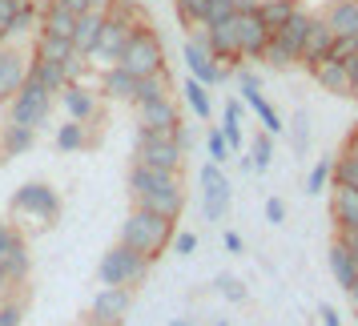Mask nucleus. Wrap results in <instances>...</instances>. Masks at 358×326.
<instances>
[{"mask_svg":"<svg viewBox=\"0 0 358 326\" xmlns=\"http://www.w3.org/2000/svg\"><path fill=\"white\" fill-rule=\"evenodd\" d=\"M101 24H105V13H97V8L81 13V17H77V29H73V49L89 57L93 45H97V36H101Z\"/></svg>","mask_w":358,"mask_h":326,"instance_id":"obj_25","label":"nucleus"},{"mask_svg":"<svg viewBox=\"0 0 358 326\" xmlns=\"http://www.w3.org/2000/svg\"><path fill=\"white\" fill-rule=\"evenodd\" d=\"M133 149H137V165H149V169H165V173H181V165H185V149L173 141V133L162 137V133H145L137 129L133 137Z\"/></svg>","mask_w":358,"mask_h":326,"instance_id":"obj_6","label":"nucleus"},{"mask_svg":"<svg viewBox=\"0 0 358 326\" xmlns=\"http://www.w3.org/2000/svg\"><path fill=\"white\" fill-rule=\"evenodd\" d=\"M33 146H36V129H29V125L8 121V125L0 129V149H4V157H20V153H29Z\"/></svg>","mask_w":358,"mask_h":326,"instance_id":"obj_27","label":"nucleus"},{"mask_svg":"<svg viewBox=\"0 0 358 326\" xmlns=\"http://www.w3.org/2000/svg\"><path fill=\"white\" fill-rule=\"evenodd\" d=\"M222 246H226V254H242V234H234V229H226V238H222Z\"/></svg>","mask_w":358,"mask_h":326,"instance_id":"obj_53","label":"nucleus"},{"mask_svg":"<svg viewBox=\"0 0 358 326\" xmlns=\"http://www.w3.org/2000/svg\"><path fill=\"white\" fill-rule=\"evenodd\" d=\"M173 8H178V20L185 29H201L206 13H210V0H173Z\"/></svg>","mask_w":358,"mask_h":326,"instance_id":"obj_35","label":"nucleus"},{"mask_svg":"<svg viewBox=\"0 0 358 326\" xmlns=\"http://www.w3.org/2000/svg\"><path fill=\"white\" fill-rule=\"evenodd\" d=\"M149 266H153V262H149L145 254H137V250H129V246L117 242L113 250L101 254L97 282L101 286H137V282L149 274Z\"/></svg>","mask_w":358,"mask_h":326,"instance_id":"obj_4","label":"nucleus"},{"mask_svg":"<svg viewBox=\"0 0 358 326\" xmlns=\"http://www.w3.org/2000/svg\"><path fill=\"white\" fill-rule=\"evenodd\" d=\"M29 77H33V81H41L49 93H61V89L69 85L65 65H57V61H33V65H29Z\"/></svg>","mask_w":358,"mask_h":326,"instance_id":"obj_33","label":"nucleus"},{"mask_svg":"<svg viewBox=\"0 0 358 326\" xmlns=\"http://www.w3.org/2000/svg\"><path fill=\"white\" fill-rule=\"evenodd\" d=\"M330 178H334V157H318L314 162V169H310L306 178V194H326V185H330Z\"/></svg>","mask_w":358,"mask_h":326,"instance_id":"obj_36","label":"nucleus"},{"mask_svg":"<svg viewBox=\"0 0 358 326\" xmlns=\"http://www.w3.org/2000/svg\"><path fill=\"white\" fill-rule=\"evenodd\" d=\"M89 4H93L97 13H109V8H113V0H89Z\"/></svg>","mask_w":358,"mask_h":326,"instance_id":"obj_59","label":"nucleus"},{"mask_svg":"<svg viewBox=\"0 0 358 326\" xmlns=\"http://www.w3.org/2000/svg\"><path fill=\"white\" fill-rule=\"evenodd\" d=\"M89 57H85V52H73V57H69L65 61V77L69 81H85V77H89Z\"/></svg>","mask_w":358,"mask_h":326,"instance_id":"obj_45","label":"nucleus"},{"mask_svg":"<svg viewBox=\"0 0 358 326\" xmlns=\"http://www.w3.org/2000/svg\"><path fill=\"white\" fill-rule=\"evenodd\" d=\"M318 318H322V326H342V318H338V310L334 306H322L318 310Z\"/></svg>","mask_w":358,"mask_h":326,"instance_id":"obj_55","label":"nucleus"},{"mask_svg":"<svg viewBox=\"0 0 358 326\" xmlns=\"http://www.w3.org/2000/svg\"><path fill=\"white\" fill-rule=\"evenodd\" d=\"M133 85H137V77L133 73H125L121 65H109V69H101V97H109V101H133Z\"/></svg>","mask_w":358,"mask_h":326,"instance_id":"obj_22","label":"nucleus"},{"mask_svg":"<svg viewBox=\"0 0 358 326\" xmlns=\"http://www.w3.org/2000/svg\"><path fill=\"white\" fill-rule=\"evenodd\" d=\"M334 185H346V190H358V162L355 157H346V153H338L334 157Z\"/></svg>","mask_w":358,"mask_h":326,"instance_id":"obj_39","label":"nucleus"},{"mask_svg":"<svg viewBox=\"0 0 358 326\" xmlns=\"http://www.w3.org/2000/svg\"><path fill=\"white\" fill-rule=\"evenodd\" d=\"M4 29H8V36H13V41H20V36H33L36 29H41V4H36V0L20 4V8H17V17L8 20Z\"/></svg>","mask_w":358,"mask_h":326,"instance_id":"obj_30","label":"nucleus"},{"mask_svg":"<svg viewBox=\"0 0 358 326\" xmlns=\"http://www.w3.org/2000/svg\"><path fill=\"white\" fill-rule=\"evenodd\" d=\"M262 61H266L270 69H294V65H298V57L282 49V45L274 41V36H270V45H266V52H262Z\"/></svg>","mask_w":358,"mask_h":326,"instance_id":"obj_40","label":"nucleus"},{"mask_svg":"<svg viewBox=\"0 0 358 326\" xmlns=\"http://www.w3.org/2000/svg\"><path fill=\"white\" fill-rule=\"evenodd\" d=\"M355 52H358V36H334L326 61H346V57H355Z\"/></svg>","mask_w":358,"mask_h":326,"instance_id":"obj_43","label":"nucleus"},{"mask_svg":"<svg viewBox=\"0 0 358 326\" xmlns=\"http://www.w3.org/2000/svg\"><path fill=\"white\" fill-rule=\"evenodd\" d=\"M197 185H201V213H206L210 222H222L229 213V201H234V190H229V181L222 178V165L206 162L197 169Z\"/></svg>","mask_w":358,"mask_h":326,"instance_id":"obj_9","label":"nucleus"},{"mask_svg":"<svg viewBox=\"0 0 358 326\" xmlns=\"http://www.w3.org/2000/svg\"><path fill=\"white\" fill-rule=\"evenodd\" d=\"M229 17H238L229 0H210V13H206V24H217V20H229Z\"/></svg>","mask_w":358,"mask_h":326,"instance_id":"obj_48","label":"nucleus"},{"mask_svg":"<svg viewBox=\"0 0 358 326\" xmlns=\"http://www.w3.org/2000/svg\"><path fill=\"white\" fill-rule=\"evenodd\" d=\"M346 294H350V306H355V314H358V282H355V286H350Z\"/></svg>","mask_w":358,"mask_h":326,"instance_id":"obj_60","label":"nucleus"},{"mask_svg":"<svg viewBox=\"0 0 358 326\" xmlns=\"http://www.w3.org/2000/svg\"><path fill=\"white\" fill-rule=\"evenodd\" d=\"M254 113H258L262 129L270 133V137H278V133L286 129V125H282V117H278V109H274V105H270V101H266V97H262L258 105H254Z\"/></svg>","mask_w":358,"mask_h":326,"instance_id":"obj_41","label":"nucleus"},{"mask_svg":"<svg viewBox=\"0 0 358 326\" xmlns=\"http://www.w3.org/2000/svg\"><path fill=\"white\" fill-rule=\"evenodd\" d=\"M8 41H13V36H8V29H4V20H0V49H4Z\"/></svg>","mask_w":358,"mask_h":326,"instance_id":"obj_61","label":"nucleus"},{"mask_svg":"<svg viewBox=\"0 0 358 326\" xmlns=\"http://www.w3.org/2000/svg\"><path fill=\"white\" fill-rule=\"evenodd\" d=\"M342 69H346V77H350V81H355V89H358V52H355V57H346V61H342Z\"/></svg>","mask_w":358,"mask_h":326,"instance_id":"obj_56","label":"nucleus"},{"mask_svg":"<svg viewBox=\"0 0 358 326\" xmlns=\"http://www.w3.org/2000/svg\"><path fill=\"white\" fill-rule=\"evenodd\" d=\"M181 93H185V105H189V109L201 117V121L213 113V105H210V85H201V81H194V77H185Z\"/></svg>","mask_w":358,"mask_h":326,"instance_id":"obj_34","label":"nucleus"},{"mask_svg":"<svg viewBox=\"0 0 358 326\" xmlns=\"http://www.w3.org/2000/svg\"><path fill=\"white\" fill-rule=\"evenodd\" d=\"M217 129H222V137L229 141V149H242V121H238V117H222Z\"/></svg>","mask_w":358,"mask_h":326,"instance_id":"obj_46","label":"nucleus"},{"mask_svg":"<svg viewBox=\"0 0 358 326\" xmlns=\"http://www.w3.org/2000/svg\"><path fill=\"white\" fill-rule=\"evenodd\" d=\"M52 4H61V8H69V13H77V17H81V13H89V8H93L89 0H52Z\"/></svg>","mask_w":358,"mask_h":326,"instance_id":"obj_54","label":"nucleus"},{"mask_svg":"<svg viewBox=\"0 0 358 326\" xmlns=\"http://www.w3.org/2000/svg\"><path fill=\"white\" fill-rule=\"evenodd\" d=\"M13 213H24V218H33L41 226H52L61 218V194L52 185H45V181H29V185H20L13 194Z\"/></svg>","mask_w":358,"mask_h":326,"instance_id":"obj_7","label":"nucleus"},{"mask_svg":"<svg viewBox=\"0 0 358 326\" xmlns=\"http://www.w3.org/2000/svg\"><path fill=\"white\" fill-rule=\"evenodd\" d=\"M330 213H334V226H338V229H358V190L334 185V197H330Z\"/></svg>","mask_w":358,"mask_h":326,"instance_id":"obj_23","label":"nucleus"},{"mask_svg":"<svg viewBox=\"0 0 358 326\" xmlns=\"http://www.w3.org/2000/svg\"><path fill=\"white\" fill-rule=\"evenodd\" d=\"M266 222H274V226L286 222V201H282V197H270V201H266Z\"/></svg>","mask_w":358,"mask_h":326,"instance_id":"obj_50","label":"nucleus"},{"mask_svg":"<svg viewBox=\"0 0 358 326\" xmlns=\"http://www.w3.org/2000/svg\"><path fill=\"white\" fill-rule=\"evenodd\" d=\"M346 157H355L358 162V129H350V137H346V149H342Z\"/></svg>","mask_w":358,"mask_h":326,"instance_id":"obj_58","label":"nucleus"},{"mask_svg":"<svg viewBox=\"0 0 358 326\" xmlns=\"http://www.w3.org/2000/svg\"><path fill=\"white\" fill-rule=\"evenodd\" d=\"M213 286H217V294H222V298H229V302H245V286L238 282V278L222 274L217 282H213Z\"/></svg>","mask_w":358,"mask_h":326,"instance_id":"obj_44","label":"nucleus"},{"mask_svg":"<svg viewBox=\"0 0 358 326\" xmlns=\"http://www.w3.org/2000/svg\"><path fill=\"white\" fill-rule=\"evenodd\" d=\"M4 294H8V290H4V286H0V298H4Z\"/></svg>","mask_w":358,"mask_h":326,"instance_id":"obj_64","label":"nucleus"},{"mask_svg":"<svg viewBox=\"0 0 358 326\" xmlns=\"http://www.w3.org/2000/svg\"><path fill=\"white\" fill-rule=\"evenodd\" d=\"M238 49H242V61H262V52H266V45H270V29L262 24L258 13H238Z\"/></svg>","mask_w":358,"mask_h":326,"instance_id":"obj_14","label":"nucleus"},{"mask_svg":"<svg viewBox=\"0 0 358 326\" xmlns=\"http://www.w3.org/2000/svg\"><path fill=\"white\" fill-rule=\"evenodd\" d=\"M157 97H169V69H162V73H149V77H137L129 105H145V101H157Z\"/></svg>","mask_w":358,"mask_h":326,"instance_id":"obj_28","label":"nucleus"},{"mask_svg":"<svg viewBox=\"0 0 358 326\" xmlns=\"http://www.w3.org/2000/svg\"><path fill=\"white\" fill-rule=\"evenodd\" d=\"M318 17L334 36H358V0H330Z\"/></svg>","mask_w":358,"mask_h":326,"instance_id":"obj_18","label":"nucleus"},{"mask_svg":"<svg viewBox=\"0 0 358 326\" xmlns=\"http://www.w3.org/2000/svg\"><path fill=\"white\" fill-rule=\"evenodd\" d=\"M338 242L346 246V254H350V262L358 270V229H338Z\"/></svg>","mask_w":358,"mask_h":326,"instance_id":"obj_51","label":"nucleus"},{"mask_svg":"<svg viewBox=\"0 0 358 326\" xmlns=\"http://www.w3.org/2000/svg\"><path fill=\"white\" fill-rule=\"evenodd\" d=\"M73 29H77V13H69L61 4H45L41 8V33H52V36H69L73 41Z\"/></svg>","mask_w":358,"mask_h":326,"instance_id":"obj_26","label":"nucleus"},{"mask_svg":"<svg viewBox=\"0 0 358 326\" xmlns=\"http://www.w3.org/2000/svg\"><path fill=\"white\" fill-rule=\"evenodd\" d=\"M294 8H298V0H262L258 17H262V24H266L270 33H278V29L294 17Z\"/></svg>","mask_w":358,"mask_h":326,"instance_id":"obj_31","label":"nucleus"},{"mask_svg":"<svg viewBox=\"0 0 358 326\" xmlns=\"http://www.w3.org/2000/svg\"><path fill=\"white\" fill-rule=\"evenodd\" d=\"M117 242L145 254L149 262H157L165 254V246L173 242V218H162V213H149L133 206V213L121 222V238Z\"/></svg>","mask_w":358,"mask_h":326,"instance_id":"obj_2","label":"nucleus"},{"mask_svg":"<svg viewBox=\"0 0 358 326\" xmlns=\"http://www.w3.org/2000/svg\"><path fill=\"white\" fill-rule=\"evenodd\" d=\"M250 162H254V169H258V173H266V169H270V162H274V137H270L266 129H262L258 137H254Z\"/></svg>","mask_w":358,"mask_h":326,"instance_id":"obj_38","label":"nucleus"},{"mask_svg":"<svg viewBox=\"0 0 358 326\" xmlns=\"http://www.w3.org/2000/svg\"><path fill=\"white\" fill-rule=\"evenodd\" d=\"M29 266H33V258H29V246L17 242L13 250H4L0 254V286L8 290V286H20L24 278H29Z\"/></svg>","mask_w":358,"mask_h":326,"instance_id":"obj_21","label":"nucleus"},{"mask_svg":"<svg viewBox=\"0 0 358 326\" xmlns=\"http://www.w3.org/2000/svg\"><path fill=\"white\" fill-rule=\"evenodd\" d=\"M206 153H210L213 165H226V162H229V141L222 137V129H210V133H206Z\"/></svg>","mask_w":358,"mask_h":326,"instance_id":"obj_42","label":"nucleus"},{"mask_svg":"<svg viewBox=\"0 0 358 326\" xmlns=\"http://www.w3.org/2000/svg\"><path fill=\"white\" fill-rule=\"evenodd\" d=\"M181 57H185V69H189V77H194V81H201V85L226 81V69L213 61L210 49H206L197 36H189V41H185V52H181Z\"/></svg>","mask_w":358,"mask_h":326,"instance_id":"obj_16","label":"nucleus"},{"mask_svg":"<svg viewBox=\"0 0 358 326\" xmlns=\"http://www.w3.org/2000/svg\"><path fill=\"white\" fill-rule=\"evenodd\" d=\"M178 125H181V109H178V101H173V97H157V101L137 105V129L169 137Z\"/></svg>","mask_w":358,"mask_h":326,"instance_id":"obj_13","label":"nucleus"},{"mask_svg":"<svg viewBox=\"0 0 358 326\" xmlns=\"http://www.w3.org/2000/svg\"><path fill=\"white\" fill-rule=\"evenodd\" d=\"M29 65H33V57L24 49H17L13 41L0 49V105L20 93V85L29 81Z\"/></svg>","mask_w":358,"mask_h":326,"instance_id":"obj_12","label":"nucleus"},{"mask_svg":"<svg viewBox=\"0 0 358 326\" xmlns=\"http://www.w3.org/2000/svg\"><path fill=\"white\" fill-rule=\"evenodd\" d=\"M61 105H65V113L73 117V121H97V113H101V105H97V89H89L85 81H69L61 93Z\"/></svg>","mask_w":358,"mask_h":326,"instance_id":"obj_15","label":"nucleus"},{"mask_svg":"<svg viewBox=\"0 0 358 326\" xmlns=\"http://www.w3.org/2000/svg\"><path fill=\"white\" fill-rule=\"evenodd\" d=\"M52 97L57 93H49L41 81H29L20 85V93L13 101H8V117L17 121V125H29V129H41L45 125V117H49V109H52Z\"/></svg>","mask_w":358,"mask_h":326,"instance_id":"obj_8","label":"nucleus"},{"mask_svg":"<svg viewBox=\"0 0 358 326\" xmlns=\"http://www.w3.org/2000/svg\"><path fill=\"white\" fill-rule=\"evenodd\" d=\"M129 194H133V206H137V210L162 213V218H173V222H178L181 210H185V185H181V173H165V169H149V165L133 162Z\"/></svg>","mask_w":358,"mask_h":326,"instance_id":"obj_1","label":"nucleus"},{"mask_svg":"<svg viewBox=\"0 0 358 326\" xmlns=\"http://www.w3.org/2000/svg\"><path fill=\"white\" fill-rule=\"evenodd\" d=\"M194 250H197V234H173V254L189 258Z\"/></svg>","mask_w":358,"mask_h":326,"instance_id":"obj_49","label":"nucleus"},{"mask_svg":"<svg viewBox=\"0 0 358 326\" xmlns=\"http://www.w3.org/2000/svg\"><path fill=\"white\" fill-rule=\"evenodd\" d=\"M229 4H234V13H258L262 0H229Z\"/></svg>","mask_w":358,"mask_h":326,"instance_id":"obj_57","label":"nucleus"},{"mask_svg":"<svg viewBox=\"0 0 358 326\" xmlns=\"http://www.w3.org/2000/svg\"><path fill=\"white\" fill-rule=\"evenodd\" d=\"M326 262H330V274L338 278V286L342 290H350L358 282V270H355V262H350V254H346V246L334 242L330 250H326Z\"/></svg>","mask_w":358,"mask_h":326,"instance_id":"obj_29","label":"nucleus"},{"mask_svg":"<svg viewBox=\"0 0 358 326\" xmlns=\"http://www.w3.org/2000/svg\"><path fill=\"white\" fill-rule=\"evenodd\" d=\"M137 24H141V20L125 17L121 8H109V13H105V24H101L97 45H93V52H89V65H93V69L117 65V61H121V49L129 45V36H133Z\"/></svg>","mask_w":358,"mask_h":326,"instance_id":"obj_5","label":"nucleus"},{"mask_svg":"<svg viewBox=\"0 0 358 326\" xmlns=\"http://www.w3.org/2000/svg\"><path fill=\"white\" fill-rule=\"evenodd\" d=\"M169 326H194V323H189V318H173Z\"/></svg>","mask_w":358,"mask_h":326,"instance_id":"obj_62","label":"nucleus"},{"mask_svg":"<svg viewBox=\"0 0 358 326\" xmlns=\"http://www.w3.org/2000/svg\"><path fill=\"white\" fill-rule=\"evenodd\" d=\"M330 41H334V33H330V29H326V20L318 17V13H314V17H310L306 45H302V61H298V65L314 73V69H318V65L326 61V57H330Z\"/></svg>","mask_w":358,"mask_h":326,"instance_id":"obj_17","label":"nucleus"},{"mask_svg":"<svg viewBox=\"0 0 358 326\" xmlns=\"http://www.w3.org/2000/svg\"><path fill=\"white\" fill-rule=\"evenodd\" d=\"M24 310H29L24 294H4V302H0V326H20L24 323Z\"/></svg>","mask_w":358,"mask_h":326,"instance_id":"obj_37","label":"nucleus"},{"mask_svg":"<svg viewBox=\"0 0 358 326\" xmlns=\"http://www.w3.org/2000/svg\"><path fill=\"white\" fill-rule=\"evenodd\" d=\"M17 242H24V238H20V229H17V226H4V222H0V254H4V250H13Z\"/></svg>","mask_w":358,"mask_h":326,"instance_id":"obj_52","label":"nucleus"},{"mask_svg":"<svg viewBox=\"0 0 358 326\" xmlns=\"http://www.w3.org/2000/svg\"><path fill=\"white\" fill-rule=\"evenodd\" d=\"M133 294L129 286H101L97 298H93V310H89V323L93 326H121L125 314H129Z\"/></svg>","mask_w":358,"mask_h":326,"instance_id":"obj_11","label":"nucleus"},{"mask_svg":"<svg viewBox=\"0 0 358 326\" xmlns=\"http://www.w3.org/2000/svg\"><path fill=\"white\" fill-rule=\"evenodd\" d=\"M310 146V125H306V113L294 117V153H306Z\"/></svg>","mask_w":358,"mask_h":326,"instance_id":"obj_47","label":"nucleus"},{"mask_svg":"<svg viewBox=\"0 0 358 326\" xmlns=\"http://www.w3.org/2000/svg\"><path fill=\"white\" fill-rule=\"evenodd\" d=\"M73 52H77V49H73V41H69V36L36 33V41H33V61H57V65H65Z\"/></svg>","mask_w":358,"mask_h":326,"instance_id":"obj_24","label":"nucleus"},{"mask_svg":"<svg viewBox=\"0 0 358 326\" xmlns=\"http://www.w3.org/2000/svg\"><path fill=\"white\" fill-rule=\"evenodd\" d=\"M314 81H318V89H326V93H334V97H358L355 81L346 77V69H342V61H322V65L310 73Z\"/></svg>","mask_w":358,"mask_h":326,"instance_id":"obj_20","label":"nucleus"},{"mask_svg":"<svg viewBox=\"0 0 358 326\" xmlns=\"http://www.w3.org/2000/svg\"><path fill=\"white\" fill-rule=\"evenodd\" d=\"M310 17H314V13H306V8L298 4V8H294V17L286 20V24H282L278 33H274L278 45H282L286 52H294L298 61H302V45H306V33H310Z\"/></svg>","mask_w":358,"mask_h":326,"instance_id":"obj_19","label":"nucleus"},{"mask_svg":"<svg viewBox=\"0 0 358 326\" xmlns=\"http://www.w3.org/2000/svg\"><path fill=\"white\" fill-rule=\"evenodd\" d=\"M238 17H229V20H217V24H201V29H194L197 41L210 49V57L217 61L222 69H234L238 61H242V49H238V24H234Z\"/></svg>","mask_w":358,"mask_h":326,"instance_id":"obj_10","label":"nucleus"},{"mask_svg":"<svg viewBox=\"0 0 358 326\" xmlns=\"http://www.w3.org/2000/svg\"><path fill=\"white\" fill-rule=\"evenodd\" d=\"M117 65L125 69V73H133V77H149V73H162L165 69V45L162 36H157V29L149 24V20H141L137 29H133L129 45L121 49V61Z\"/></svg>","mask_w":358,"mask_h":326,"instance_id":"obj_3","label":"nucleus"},{"mask_svg":"<svg viewBox=\"0 0 358 326\" xmlns=\"http://www.w3.org/2000/svg\"><path fill=\"white\" fill-rule=\"evenodd\" d=\"M85 146H93V137H89V125L69 117L65 125L57 129V149H61V153H73V149H85Z\"/></svg>","mask_w":358,"mask_h":326,"instance_id":"obj_32","label":"nucleus"},{"mask_svg":"<svg viewBox=\"0 0 358 326\" xmlns=\"http://www.w3.org/2000/svg\"><path fill=\"white\" fill-rule=\"evenodd\" d=\"M213 326H229V323H222V318H217V323H213Z\"/></svg>","mask_w":358,"mask_h":326,"instance_id":"obj_63","label":"nucleus"}]
</instances>
